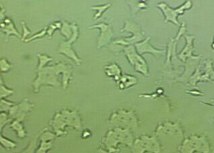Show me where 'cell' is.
Returning a JSON list of instances; mask_svg holds the SVG:
<instances>
[{
	"instance_id": "cell-6",
	"label": "cell",
	"mask_w": 214,
	"mask_h": 153,
	"mask_svg": "<svg viewBox=\"0 0 214 153\" xmlns=\"http://www.w3.org/2000/svg\"><path fill=\"white\" fill-rule=\"evenodd\" d=\"M46 31H47L46 30V28H45L43 29V30L42 31H41V32H39L38 34H35L34 36H33L32 37H30V38L27 39V40H25L24 41H26V42H28V41H30L31 40H33V39H35V38H36V37H37V38H39V37H42V36H43L45 34V33H46Z\"/></svg>"
},
{
	"instance_id": "cell-3",
	"label": "cell",
	"mask_w": 214,
	"mask_h": 153,
	"mask_svg": "<svg viewBox=\"0 0 214 153\" xmlns=\"http://www.w3.org/2000/svg\"><path fill=\"white\" fill-rule=\"evenodd\" d=\"M39 57H40V64H39L38 70H41L43 68V66H45V64L47 63V62H49V60H52V58H49V56H45V55H41V54H38Z\"/></svg>"
},
{
	"instance_id": "cell-2",
	"label": "cell",
	"mask_w": 214,
	"mask_h": 153,
	"mask_svg": "<svg viewBox=\"0 0 214 153\" xmlns=\"http://www.w3.org/2000/svg\"><path fill=\"white\" fill-rule=\"evenodd\" d=\"M1 30L3 31L6 34V40H7V37L10 34H15L20 38L21 36H20L19 33L17 32L16 29L14 24L9 18H5L3 22L1 23Z\"/></svg>"
},
{
	"instance_id": "cell-7",
	"label": "cell",
	"mask_w": 214,
	"mask_h": 153,
	"mask_svg": "<svg viewBox=\"0 0 214 153\" xmlns=\"http://www.w3.org/2000/svg\"><path fill=\"white\" fill-rule=\"evenodd\" d=\"M22 25H23V28H24V34H23L22 40H24V38H26L28 34H30V31L28 30V28H26V26L25 25V23L24 22H22Z\"/></svg>"
},
{
	"instance_id": "cell-5",
	"label": "cell",
	"mask_w": 214,
	"mask_h": 153,
	"mask_svg": "<svg viewBox=\"0 0 214 153\" xmlns=\"http://www.w3.org/2000/svg\"><path fill=\"white\" fill-rule=\"evenodd\" d=\"M70 25H68V23H66L65 22L63 23V27L62 30H61V32L63 34H65L66 36V37H68V38H70V36L69 34H70V30H71V29H70Z\"/></svg>"
},
{
	"instance_id": "cell-4",
	"label": "cell",
	"mask_w": 214,
	"mask_h": 153,
	"mask_svg": "<svg viewBox=\"0 0 214 153\" xmlns=\"http://www.w3.org/2000/svg\"><path fill=\"white\" fill-rule=\"evenodd\" d=\"M11 68V64L7 61L6 59L3 58L1 60V72L3 71H8Z\"/></svg>"
},
{
	"instance_id": "cell-1",
	"label": "cell",
	"mask_w": 214,
	"mask_h": 153,
	"mask_svg": "<svg viewBox=\"0 0 214 153\" xmlns=\"http://www.w3.org/2000/svg\"><path fill=\"white\" fill-rule=\"evenodd\" d=\"M72 30H73V34H72V38L70 40H69L70 41H68V42H62L61 43L59 48V52H61V53L65 54L68 57L72 58L74 61H76L77 64H80V62H81V60L78 58V56L74 52L73 49L72 48V46H71L72 43L74 40H76V38H78V28L76 23H74V25H72Z\"/></svg>"
}]
</instances>
